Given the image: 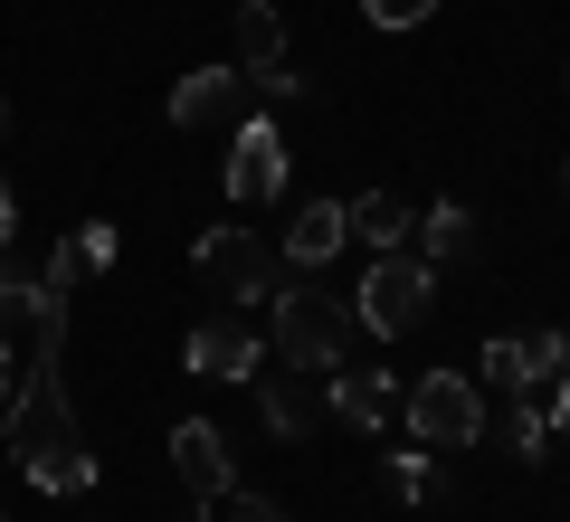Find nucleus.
Instances as JSON below:
<instances>
[{"mask_svg":"<svg viewBox=\"0 0 570 522\" xmlns=\"http://www.w3.org/2000/svg\"><path fill=\"white\" fill-rule=\"evenodd\" d=\"M58 362H67V333H29V371L10 390V408H0V427H10V465L39 494H86L96 484V446H86L77 408H67Z\"/></svg>","mask_w":570,"mask_h":522,"instance_id":"1","label":"nucleus"},{"mask_svg":"<svg viewBox=\"0 0 570 522\" xmlns=\"http://www.w3.org/2000/svg\"><path fill=\"white\" fill-rule=\"evenodd\" d=\"M428 314H438V266H428L419 247L371 257L362 295H352V323H362V333H381V342H400V333H419Z\"/></svg>","mask_w":570,"mask_h":522,"instance_id":"2","label":"nucleus"},{"mask_svg":"<svg viewBox=\"0 0 570 522\" xmlns=\"http://www.w3.org/2000/svg\"><path fill=\"white\" fill-rule=\"evenodd\" d=\"M400 427L419 446H438V456H456V446H485V390L466 381V371H419L400 400Z\"/></svg>","mask_w":570,"mask_h":522,"instance_id":"3","label":"nucleus"},{"mask_svg":"<svg viewBox=\"0 0 570 522\" xmlns=\"http://www.w3.org/2000/svg\"><path fill=\"white\" fill-rule=\"evenodd\" d=\"M352 304H333L324 285H285L276 295V352H285V371H343V352H352Z\"/></svg>","mask_w":570,"mask_h":522,"instance_id":"4","label":"nucleus"},{"mask_svg":"<svg viewBox=\"0 0 570 522\" xmlns=\"http://www.w3.org/2000/svg\"><path fill=\"white\" fill-rule=\"evenodd\" d=\"M219 181H228L238 209H266L285 190V124L266 115V105H247V115L228 124V171H219Z\"/></svg>","mask_w":570,"mask_h":522,"instance_id":"5","label":"nucleus"},{"mask_svg":"<svg viewBox=\"0 0 570 522\" xmlns=\"http://www.w3.org/2000/svg\"><path fill=\"white\" fill-rule=\"evenodd\" d=\"M181 362H190V381H257L266 371V333L238 314V304H219V314H200L190 323V342H181Z\"/></svg>","mask_w":570,"mask_h":522,"instance_id":"6","label":"nucleus"},{"mask_svg":"<svg viewBox=\"0 0 570 522\" xmlns=\"http://www.w3.org/2000/svg\"><path fill=\"white\" fill-rule=\"evenodd\" d=\"M190 276H200L209 304H257L266 295V238L257 228H209L200 257H190Z\"/></svg>","mask_w":570,"mask_h":522,"instance_id":"7","label":"nucleus"},{"mask_svg":"<svg viewBox=\"0 0 570 522\" xmlns=\"http://www.w3.org/2000/svg\"><path fill=\"white\" fill-rule=\"evenodd\" d=\"M247 105H257L247 96V67H190L171 86V134H228Z\"/></svg>","mask_w":570,"mask_h":522,"instance_id":"8","label":"nucleus"},{"mask_svg":"<svg viewBox=\"0 0 570 522\" xmlns=\"http://www.w3.org/2000/svg\"><path fill=\"white\" fill-rule=\"evenodd\" d=\"M171 475H181V494L219 503L228 484H238V475H228V437L209 418H181V427H171Z\"/></svg>","mask_w":570,"mask_h":522,"instance_id":"9","label":"nucleus"},{"mask_svg":"<svg viewBox=\"0 0 570 522\" xmlns=\"http://www.w3.org/2000/svg\"><path fill=\"white\" fill-rule=\"evenodd\" d=\"M257 418H266V437H314L324 427V371H285V381H257Z\"/></svg>","mask_w":570,"mask_h":522,"instance_id":"10","label":"nucleus"},{"mask_svg":"<svg viewBox=\"0 0 570 522\" xmlns=\"http://www.w3.org/2000/svg\"><path fill=\"white\" fill-rule=\"evenodd\" d=\"M324 408L343 427H362V437H381L390 408H400V381L390 371H324Z\"/></svg>","mask_w":570,"mask_h":522,"instance_id":"11","label":"nucleus"},{"mask_svg":"<svg viewBox=\"0 0 570 522\" xmlns=\"http://www.w3.org/2000/svg\"><path fill=\"white\" fill-rule=\"evenodd\" d=\"M352 247V228H343V200H305L295 219H285V266L295 276H324L333 257Z\"/></svg>","mask_w":570,"mask_h":522,"instance_id":"12","label":"nucleus"},{"mask_svg":"<svg viewBox=\"0 0 570 522\" xmlns=\"http://www.w3.org/2000/svg\"><path fill=\"white\" fill-rule=\"evenodd\" d=\"M409 247H419L428 266H475V247H485V228H475V209H466V200H438V209H419V228H409Z\"/></svg>","mask_w":570,"mask_h":522,"instance_id":"13","label":"nucleus"},{"mask_svg":"<svg viewBox=\"0 0 570 522\" xmlns=\"http://www.w3.org/2000/svg\"><path fill=\"white\" fill-rule=\"evenodd\" d=\"M343 228L371 247V257H390V247H409V228H419V209L400 200V190H362V200H343Z\"/></svg>","mask_w":570,"mask_h":522,"instance_id":"14","label":"nucleus"},{"mask_svg":"<svg viewBox=\"0 0 570 522\" xmlns=\"http://www.w3.org/2000/svg\"><path fill=\"white\" fill-rule=\"evenodd\" d=\"M485 437H504L513 456H542L551 446V408H542V390H504V408H485Z\"/></svg>","mask_w":570,"mask_h":522,"instance_id":"15","label":"nucleus"},{"mask_svg":"<svg viewBox=\"0 0 570 522\" xmlns=\"http://www.w3.org/2000/svg\"><path fill=\"white\" fill-rule=\"evenodd\" d=\"M238 67H285V10L276 0H238Z\"/></svg>","mask_w":570,"mask_h":522,"instance_id":"16","label":"nucleus"},{"mask_svg":"<svg viewBox=\"0 0 570 522\" xmlns=\"http://www.w3.org/2000/svg\"><path fill=\"white\" fill-rule=\"evenodd\" d=\"M523 362H532V390H561L570 381V333H523Z\"/></svg>","mask_w":570,"mask_h":522,"instance_id":"17","label":"nucleus"},{"mask_svg":"<svg viewBox=\"0 0 570 522\" xmlns=\"http://www.w3.org/2000/svg\"><path fill=\"white\" fill-rule=\"evenodd\" d=\"M485 390H532V362H523V333L485 342Z\"/></svg>","mask_w":570,"mask_h":522,"instance_id":"18","label":"nucleus"},{"mask_svg":"<svg viewBox=\"0 0 570 522\" xmlns=\"http://www.w3.org/2000/svg\"><path fill=\"white\" fill-rule=\"evenodd\" d=\"M67 247H77V266H86V276H105V266H115V228H105V219H86Z\"/></svg>","mask_w":570,"mask_h":522,"instance_id":"19","label":"nucleus"},{"mask_svg":"<svg viewBox=\"0 0 570 522\" xmlns=\"http://www.w3.org/2000/svg\"><path fill=\"white\" fill-rule=\"evenodd\" d=\"M219 503H228V522H295V513H285L276 494H247V484H228Z\"/></svg>","mask_w":570,"mask_h":522,"instance_id":"20","label":"nucleus"},{"mask_svg":"<svg viewBox=\"0 0 570 522\" xmlns=\"http://www.w3.org/2000/svg\"><path fill=\"white\" fill-rule=\"evenodd\" d=\"M428 10H438V0H362V20H371V29H419Z\"/></svg>","mask_w":570,"mask_h":522,"instance_id":"21","label":"nucleus"},{"mask_svg":"<svg viewBox=\"0 0 570 522\" xmlns=\"http://www.w3.org/2000/svg\"><path fill=\"white\" fill-rule=\"evenodd\" d=\"M551 437H561V446H570V381H561V390H551Z\"/></svg>","mask_w":570,"mask_h":522,"instance_id":"22","label":"nucleus"},{"mask_svg":"<svg viewBox=\"0 0 570 522\" xmlns=\"http://www.w3.org/2000/svg\"><path fill=\"white\" fill-rule=\"evenodd\" d=\"M10 228H20V200H10V181H0V247H10Z\"/></svg>","mask_w":570,"mask_h":522,"instance_id":"23","label":"nucleus"},{"mask_svg":"<svg viewBox=\"0 0 570 522\" xmlns=\"http://www.w3.org/2000/svg\"><path fill=\"white\" fill-rule=\"evenodd\" d=\"M171 522H209V503H200V494H181V513H171Z\"/></svg>","mask_w":570,"mask_h":522,"instance_id":"24","label":"nucleus"},{"mask_svg":"<svg viewBox=\"0 0 570 522\" xmlns=\"http://www.w3.org/2000/svg\"><path fill=\"white\" fill-rule=\"evenodd\" d=\"M0 408H10V333H0Z\"/></svg>","mask_w":570,"mask_h":522,"instance_id":"25","label":"nucleus"},{"mask_svg":"<svg viewBox=\"0 0 570 522\" xmlns=\"http://www.w3.org/2000/svg\"><path fill=\"white\" fill-rule=\"evenodd\" d=\"M0 142H10V105H0Z\"/></svg>","mask_w":570,"mask_h":522,"instance_id":"26","label":"nucleus"}]
</instances>
